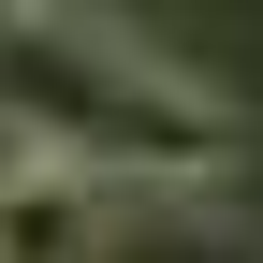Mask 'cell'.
Instances as JSON below:
<instances>
[{
	"label": "cell",
	"mask_w": 263,
	"mask_h": 263,
	"mask_svg": "<svg viewBox=\"0 0 263 263\" xmlns=\"http://www.w3.org/2000/svg\"><path fill=\"white\" fill-rule=\"evenodd\" d=\"M0 132L73 161V176H103V190H219L234 176V117L190 73L132 59L117 29H88V15H44L0 59Z\"/></svg>",
	"instance_id": "1"
},
{
	"label": "cell",
	"mask_w": 263,
	"mask_h": 263,
	"mask_svg": "<svg viewBox=\"0 0 263 263\" xmlns=\"http://www.w3.org/2000/svg\"><path fill=\"white\" fill-rule=\"evenodd\" d=\"M103 205H117L103 176L15 146V161H0V263H88V249H103Z\"/></svg>",
	"instance_id": "2"
},
{
	"label": "cell",
	"mask_w": 263,
	"mask_h": 263,
	"mask_svg": "<svg viewBox=\"0 0 263 263\" xmlns=\"http://www.w3.org/2000/svg\"><path fill=\"white\" fill-rule=\"evenodd\" d=\"M88 263H263L249 219H190V205H161V219H132V234H103Z\"/></svg>",
	"instance_id": "3"
},
{
	"label": "cell",
	"mask_w": 263,
	"mask_h": 263,
	"mask_svg": "<svg viewBox=\"0 0 263 263\" xmlns=\"http://www.w3.org/2000/svg\"><path fill=\"white\" fill-rule=\"evenodd\" d=\"M44 15H59V0H0V59H15V44H29Z\"/></svg>",
	"instance_id": "4"
}]
</instances>
